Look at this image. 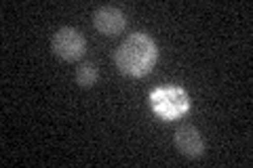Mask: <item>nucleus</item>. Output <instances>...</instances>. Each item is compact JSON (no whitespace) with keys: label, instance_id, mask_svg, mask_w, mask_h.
Wrapping results in <instances>:
<instances>
[{"label":"nucleus","instance_id":"obj_1","mask_svg":"<svg viewBox=\"0 0 253 168\" xmlns=\"http://www.w3.org/2000/svg\"><path fill=\"white\" fill-rule=\"evenodd\" d=\"M158 59V46L144 32L131 34L116 51V67L125 76L141 78L148 76Z\"/></svg>","mask_w":253,"mask_h":168},{"label":"nucleus","instance_id":"obj_2","mask_svg":"<svg viewBox=\"0 0 253 168\" xmlns=\"http://www.w3.org/2000/svg\"><path fill=\"white\" fill-rule=\"evenodd\" d=\"M150 105L152 111L163 120H173L186 114L190 109V99L186 91L177 89V86H165V89H156L150 95Z\"/></svg>","mask_w":253,"mask_h":168},{"label":"nucleus","instance_id":"obj_3","mask_svg":"<svg viewBox=\"0 0 253 168\" xmlns=\"http://www.w3.org/2000/svg\"><path fill=\"white\" fill-rule=\"evenodd\" d=\"M51 49L63 61H76L84 55L86 42H84V36L76 28H59L53 36Z\"/></svg>","mask_w":253,"mask_h":168},{"label":"nucleus","instance_id":"obj_4","mask_svg":"<svg viewBox=\"0 0 253 168\" xmlns=\"http://www.w3.org/2000/svg\"><path fill=\"white\" fill-rule=\"evenodd\" d=\"M93 26L104 36H118L126 26V17L116 6H99L93 13Z\"/></svg>","mask_w":253,"mask_h":168},{"label":"nucleus","instance_id":"obj_5","mask_svg":"<svg viewBox=\"0 0 253 168\" xmlns=\"http://www.w3.org/2000/svg\"><path fill=\"white\" fill-rule=\"evenodd\" d=\"M173 141H175V147L184 154L186 158H201L203 151H205V141L201 137V133L196 126L192 124H181L179 129L175 131V137H173Z\"/></svg>","mask_w":253,"mask_h":168},{"label":"nucleus","instance_id":"obj_6","mask_svg":"<svg viewBox=\"0 0 253 168\" xmlns=\"http://www.w3.org/2000/svg\"><path fill=\"white\" fill-rule=\"evenodd\" d=\"M76 84L81 86V89H91V86L97 84V66H95L93 61H83L81 66L76 67Z\"/></svg>","mask_w":253,"mask_h":168}]
</instances>
